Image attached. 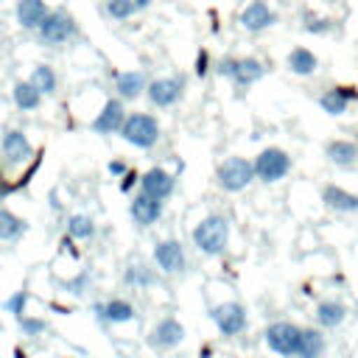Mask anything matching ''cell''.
I'll return each mask as SVG.
<instances>
[{
  "label": "cell",
  "instance_id": "26",
  "mask_svg": "<svg viewBox=\"0 0 358 358\" xmlns=\"http://www.w3.org/2000/svg\"><path fill=\"white\" fill-rule=\"evenodd\" d=\"M11 95H14L17 109H22V112H34V109H39V103H42V92H39L31 81H17L14 90H11Z\"/></svg>",
  "mask_w": 358,
  "mask_h": 358
},
{
  "label": "cell",
  "instance_id": "8",
  "mask_svg": "<svg viewBox=\"0 0 358 358\" xmlns=\"http://www.w3.org/2000/svg\"><path fill=\"white\" fill-rule=\"evenodd\" d=\"M238 22H241L243 31L260 34V31H266V28H271V25L277 22V11H274L266 0H252V3H246L243 11L238 14Z\"/></svg>",
  "mask_w": 358,
  "mask_h": 358
},
{
  "label": "cell",
  "instance_id": "31",
  "mask_svg": "<svg viewBox=\"0 0 358 358\" xmlns=\"http://www.w3.org/2000/svg\"><path fill=\"white\" fill-rule=\"evenodd\" d=\"M134 11H137L134 0H106V14L112 20H129L134 17Z\"/></svg>",
  "mask_w": 358,
  "mask_h": 358
},
{
  "label": "cell",
  "instance_id": "33",
  "mask_svg": "<svg viewBox=\"0 0 358 358\" xmlns=\"http://www.w3.org/2000/svg\"><path fill=\"white\" fill-rule=\"evenodd\" d=\"M25 305H28V291H17V294H11L8 299H6V310L11 313V316H25Z\"/></svg>",
  "mask_w": 358,
  "mask_h": 358
},
{
  "label": "cell",
  "instance_id": "6",
  "mask_svg": "<svg viewBox=\"0 0 358 358\" xmlns=\"http://www.w3.org/2000/svg\"><path fill=\"white\" fill-rule=\"evenodd\" d=\"M299 324L294 322H274L266 327L263 338H266V347L282 358H296V347H299Z\"/></svg>",
  "mask_w": 358,
  "mask_h": 358
},
{
  "label": "cell",
  "instance_id": "4",
  "mask_svg": "<svg viewBox=\"0 0 358 358\" xmlns=\"http://www.w3.org/2000/svg\"><path fill=\"white\" fill-rule=\"evenodd\" d=\"M76 34H78L76 20H73L67 11H62V8L50 11V14L45 17V22L36 28V36H39V42H42L45 48H59V45L70 42Z\"/></svg>",
  "mask_w": 358,
  "mask_h": 358
},
{
  "label": "cell",
  "instance_id": "34",
  "mask_svg": "<svg viewBox=\"0 0 358 358\" xmlns=\"http://www.w3.org/2000/svg\"><path fill=\"white\" fill-rule=\"evenodd\" d=\"M45 319H36V316H20V330L25 333V336H39V333H45Z\"/></svg>",
  "mask_w": 358,
  "mask_h": 358
},
{
  "label": "cell",
  "instance_id": "38",
  "mask_svg": "<svg viewBox=\"0 0 358 358\" xmlns=\"http://www.w3.org/2000/svg\"><path fill=\"white\" fill-rule=\"evenodd\" d=\"M134 182H140V176H137L134 171H126V173L120 176V190H123V193H129V190L134 187Z\"/></svg>",
  "mask_w": 358,
  "mask_h": 358
},
{
  "label": "cell",
  "instance_id": "23",
  "mask_svg": "<svg viewBox=\"0 0 358 358\" xmlns=\"http://www.w3.org/2000/svg\"><path fill=\"white\" fill-rule=\"evenodd\" d=\"M324 157L338 168H352L358 162V145L350 140H330L324 145Z\"/></svg>",
  "mask_w": 358,
  "mask_h": 358
},
{
  "label": "cell",
  "instance_id": "28",
  "mask_svg": "<svg viewBox=\"0 0 358 358\" xmlns=\"http://www.w3.org/2000/svg\"><path fill=\"white\" fill-rule=\"evenodd\" d=\"M22 232H25V221L17 213L0 207V241H17L22 238Z\"/></svg>",
  "mask_w": 358,
  "mask_h": 358
},
{
  "label": "cell",
  "instance_id": "36",
  "mask_svg": "<svg viewBox=\"0 0 358 358\" xmlns=\"http://www.w3.org/2000/svg\"><path fill=\"white\" fill-rule=\"evenodd\" d=\"M87 282H90V274L81 271V277H76L73 282H67V291H73V294H84V291H87Z\"/></svg>",
  "mask_w": 358,
  "mask_h": 358
},
{
  "label": "cell",
  "instance_id": "19",
  "mask_svg": "<svg viewBox=\"0 0 358 358\" xmlns=\"http://www.w3.org/2000/svg\"><path fill=\"white\" fill-rule=\"evenodd\" d=\"M352 98H358V90H352V87H330L327 92H322L319 106H322L327 115L338 117V115L347 112V106H350Z\"/></svg>",
  "mask_w": 358,
  "mask_h": 358
},
{
  "label": "cell",
  "instance_id": "24",
  "mask_svg": "<svg viewBox=\"0 0 358 358\" xmlns=\"http://www.w3.org/2000/svg\"><path fill=\"white\" fill-rule=\"evenodd\" d=\"M344 319H347V305H344V302L324 299V302L316 305V324H319V327L333 330V327H338Z\"/></svg>",
  "mask_w": 358,
  "mask_h": 358
},
{
  "label": "cell",
  "instance_id": "37",
  "mask_svg": "<svg viewBox=\"0 0 358 358\" xmlns=\"http://www.w3.org/2000/svg\"><path fill=\"white\" fill-rule=\"evenodd\" d=\"M106 171H109L112 176H117V179H120V176H123V173L129 171V165H126L123 159H109V165H106Z\"/></svg>",
  "mask_w": 358,
  "mask_h": 358
},
{
  "label": "cell",
  "instance_id": "15",
  "mask_svg": "<svg viewBox=\"0 0 358 358\" xmlns=\"http://www.w3.org/2000/svg\"><path fill=\"white\" fill-rule=\"evenodd\" d=\"M0 151H3L6 162H11V165L28 162V159H31V154H34V148H31L28 137H25L20 129H8V131L3 134V140H0Z\"/></svg>",
  "mask_w": 358,
  "mask_h": 358
},
{
  "label": "cell",
  "instance_id": "2",
  "mask_svg": "<svg viewBox=\"0 0 358 358\" xmlns=\"http://www.w3.org/2000/svg\"><path fill=\"white\" fill-rule=\"evenodd\" d=\"M117 134L134 148H154L159 143V123L148 112H129Z\"/></svg>",
  "mask_w": 358,
  "mask_h": 358
},
{
  "label": "cell",
  "instance_id": "17",
  "mask_svg": "<svg viewBox=\"0 0 358 358\" xmlns=\"http://www.w3.org/2000/svg\"><path fill=\"white\" fill-rule=\"evenodd\" d=\"M14 14H17L20 28H25V31H36V28L45 22V17L50 14V8H48L45 0H17Z\"/></svg>",
  "mask_w": 358,
  "mask_h": 358
},
{
  "label": "cell",
  "instance_id": "9",
  "mask_svg": "<svg viewBox=\"0 0 358 358\" xmlns=\"http://www.w3.org/2000/svg\"><path fill=\"white\" fill-rule=\"evenodd\" d=\"M213 322L221 336H241L246 330V310L241 302H224L213 308Z\"/></svg>",
  "mask_w": 358,
  "mask_h": 358
},
{
  "label": "cell",
  "instance_id": "7",
  "mask_svg": "<svg viewBox=\"0 0 358 358\" xmlns=\"http://www.w3.org/2000/svg\"><path fill=\"white\" fill-rule=\"evenodd\" d=\"M145 95L154 106L165 109V106H173L182 95H185V78L182 76H159L154 81H148L145 87Z\"/></svg>",
  "mask_w": 358,
  "mask_h": 358
},
{
  "label": "cell",
  "instance_id": "13",
  "mask_svg": "<svg viewBox=\"0 0 358 358\" xmlns=\"http://www.w3.org/2000/svg\"><path fill=\"white\" fill-rule=\"evenodd\" d=\"M173 187H176V179L165 168H148L140 176V190L148 193V196H154V199H159V201H165L173 193Z\"/></svg>",
  "mask_w": 358,
  "mask_h": 358
},
{
  "label": "cell",
  "instance_id": "21",
  "mask_svg": "<svg viewBox=\"0 0 358 358\" xmlns=\"http://www.w3.org/2000/svg\"><path fill=\"white\" fill-rule=\"evenodd\" d=\"M263 76H266V64H263L257 56H243V59H238L235 73H232L229 81H235L238 87H249V84L260 81Z\"/></svg>",
  "mask_w": 358,
  "mask_h": 358
},
{
  "label": "cell",
  "instance_id": "20",
  "mask_svg": "<svg viewBox=\"0 0 358 358\" xmlns=\"http://www.w3.org/2000/svg\"><path fill=\"white\" fill-rule=\"evenodd\" d=\"M322 201L336 213H358V193H350L338 185H327L322 190Z\"/></svg>",
  "mask_w": 358,
  "mask_h": 358
},
{
  "label": "cell",
  "instance_id": "25",
  "mask_svg": "<svg viewBox=\"0 0 358 358\" xmlns=\"http://www.w3.org/2000/svg\"><path fill=\"white\" fill-rule=\"evenodd\" d=\"M288 70L294 73V76H313L316 70H319V59H316V53L313 50H308V48H294L291 53H288Z\"/></svg>",
  "mask_w": 358,
  "mask_h": 358
},
{
  "label": "cell",
  "instance_id": "41",
  "mask_svg": "<svg viewBox=\"0 0 358 358\" xmlns=\"http://www.w3.org/2000/svg\"><path fill=\"white\" fill-rule=\"evenodd\" d=\"M14 358H25V352H22V350L17 347V350H14Z\"/></svg>",
  "mask_w": 358,
  "mask_h": 358
},
{
  "label": "cell",
  "instance_id": "32",
  "mask_svg": "<svg viewBox=\"0 0 358 358\" xmlns=\"http://www.w3.org/2000/svg\"><path fill=\"white\" fill-rule=\"evenodd\" d=\"M302 28H305L308 34H327V31L333 28V20H330V17H313L310 11H305Z\"/></svg>",
  "mask_w": 358,
  "mask_h": 358
},
{
  "label": "cell",
  "instance_id": "12",
  "mask_svg": "<svg viewBox=\"0 0 358 358\" xmlns=\"http://www.w3.org/2000/svg\"><path fill=\"white\" fill-rule=\"evenodd\" d=\"M182 338H185V327H182V322L173 319V316H165V319H159L157 327L151 330L148 344H151L154 350H173L176 344H182Z\"/></svg>",
  "mask_w": 358,
  "mask_h": 358
},
{
  "label": "cell",
  "instance_id": "29",
  "mask_svg": "<svg viewBox=\"0 0 358 358\" xmlns=\"http://www.w3.org/2000/svg\"><path fill=\"white\" fill-rule=\"evenodd\" d=\"M67 235L73 241H90L95 235V221L90 215H84V213H73L67 218Z\"/></svg>",
  "mask_w": 358,
  "mask_h": 358
},
{
  "label": "cell",
  "instance_id": "16",
  "mask_svg": "<svg viewBox=\"0 0 358 358\" xmlns=\"http://www.w3.org/2000/svg\"><path fill=\"white\" fill-rule=\"evenodd\" d=\"M148 87V78L143 70H123V73H115V92L117 98L123 101H134L145 92Z\"/></svg>",
  "mask_w": 358,
  "mask_h": 358
},
{
  "label": "cell",
  "instance_id": "1",
  "mask_svg": "<svg viewBox=\"0 0 358 358\" xmlns=\"http://www.w3.org/2000/svg\"><path fill=\"white\" fill-rule=\"evenodd\" d=\"M229 243V221L224 215H207L193 227V246L201 255H221Z\"/></svg>",
  "mask_w": 358,
  "mask_h": 358
},
{
  "label": "cell",
  "instance_id": "35",
  "mask_svg": "<svg viewBox=\"0 0 358 358\" xmlns=\"http://www.w3.org/2000/svg\"><path fill=\"white\" fill-rule=\"evenodd\" d=\"M207 73H210V53L201 48V50H199V56H196V76H199V78H204Z\"/></svg>",
  "mask_w": 358,
  "mask_h": 358
},
{
  "label": "cell",
  "instance_id": "5",
  "mask_svg": "<svg viewBox=\"0 0 358 358\" xmlns=\"http://www.w3.org/2000/svg\"><path fill=\"white\" fill-rule=\"evenodd\" d=\"M252 165H255V179L271 185V182H280V179L288 176V171H291V157H288L285 148L268 145V148H263V151L252 159Z\"/></svg>",
  "mask_w": 358,
  "mask_h": 358
},
{
  "label": "cell",
  "instance_id": "40",
  "mask_svg": "<svg viewBox=\"0 0 358 358\" xmlns=\"http://www.w3.org/2000/svg\"><path fill=\"white\" fill-rule=\"evenodd\" d=\"M154 0H134V6H137V11H143V8H148Z\"/></svg>",
  "mask_w": 358,
  "mask_h": 358
},
{
  "label": "cell",
  "instance_id": "18",
  "mask_svg": "<svg viewBox=\"0 0 358 358\" xmlns=\"http://www.w3.org/2000/svg\"><path fill=\"white\" fill-rule=\"evenodd\" d=\"M98 322H109V324H123L134 319V305L129 299H109V302H98L95 308Z\"/></svg>",
  "mask_w": 358,
  "mask_h": 358
},
{
  "label": "cell",
  "instance_id": "30",
  "mask_svg": "<svg viewBox=\"0 0 358 358\" xmlns=\"http://www.w3.org/2000/svg\"><path fill=\"white\" fill-rule=\"evenodd\" d=\"M123 282L126 285H134V288H148L154 282V271L143 263H131L126 271H123Z\"/></svg>",
  "mask_w": 358,
  "mask_h": 358
},
{
  "label": "cell",
  "instance_id": "27",
  "mask_svg": "<svg viewBox=\"0 0 358 358\" xmlns=\"http://www.w3.org/2000/svg\"><path fill=\"white\" fill-rule=\"evenodd\" d=\"M42 95H53L56 92V87H59V76H56V70L50 67V64H36L34 70H31V78H28Z\"/></svg>",
  "mask_w": 358,
  "mask_h": 358
},
{
  "label": "cell",
  "instance_id": "14",
  "mask_svg": "<svg viewBox=\"0 0 358 358\" xmlns=\"http://www.w3.org/2000/svg\"><path fill=\"white\" fill-rule=\"evenodd\" d=\"M129 213H131V221H134L137 227H151V224H157L159 215H162V201L140 190V193L131 199Z\"/></svg>",
  "mask_w": 358,
  "mask_h": 358
},
{
  "label": "cell",
  "instance_id": "39",
  "mask_svg": "<svg viewBox=\"0 0 358 358\" xmlns=\"http://www.w3.org/2000/svg\"><path fill=\"white\" fill-rule=\"evenodd\" d=\"M11 190H17V185H8V182H0V199H3L6 193H11Z\"/></svg>",
  "mask_w": 358,
  "mask_h": 358
},
{
  "label": "cell",
  "instance_id": "3",
  "mask_svg": "<svg viewBox=\"0 0 358 358\" xmlns=\"http://www.w3.org/2000/svg\"><path fill=\"white\" fill-rule=\"evenodd\" d=\"M215 182L227 193H241L255 182V165L246 157H227L215 168Z\"/></svg>",
  "mask_w": 358,
  "mask_h": 358
},
{
  "label": "cell",
  "instance_id": "10",
  "mask_svg": "<svg viewBox=\"0 0 358 358\" xmlns=\"http://www.w3.org/2000/svg\"><path fill=\"white\" fill-rule=\"evenodd\" d=\"M154 263L159 266L162 274H179L185 271L187 266V257H185V249L176 238H165L154 246Z\"/></svg>",
  "mask_w": 358,
  "mask_h": 358
},
{
  "label": "cell",
  "instance_id": "22",
  "mask_svg": "<svg viewBox=\"0 0 358 358\" xmlns=\"http://www.w3.org/2000/svg\"><path fill=\"white\" fill-rule=\"evenodd\" d=\"M327 350L324 333L316 327H302L299 330V347H296V358H322Z\"/></svg>",
  "mask_w": 358,
  "mask_h": 358
},
{
  "label": "cell",
  "instance_id": "11",
  "mask_svg": "<svg viewBox=\"0 0 358 358\" xmlns=\"http://www.w3.org/2000/svg\"><path fill=\"white\" fill-rule=\"evenodd\" d=\"M126 106H123V98H109L103 106H101V112L92 117V131L95 134H117L120 131V126H123V120H126Z\"/></svg>",
  "mask_w": 358,
  "mask_h": 358
}]
</instances>
